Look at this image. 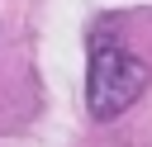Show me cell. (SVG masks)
I'll use <instances>...</instances> for the list:
<instances>
[{
	"label": "cell",
	"instance_id": "obj_1",
	"mask_svg": "<svg viewBox=\"0 0 152 147\" xmlns=\"http://www.w3.org/2000/svg\"><path fill=\"white\" fill-rule=\"evenodd\" d=\"M147 85V62H138L124 43H109V38H95L90 47V85H86V100H90V114L95 119H114L124 114Z\"/></svg>",
	"mask_w": 152,
	"mask_h": 147
}]
</instances>
